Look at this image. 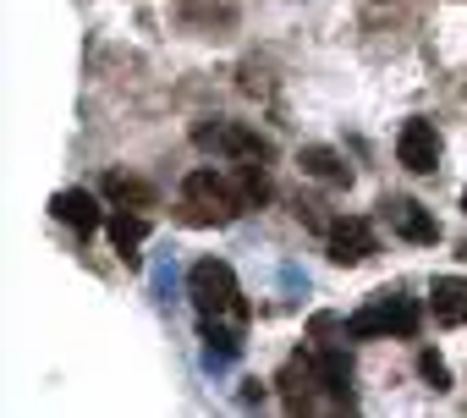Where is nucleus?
I'll list each match as a JSON object with an SVG mask.
<instances>
[{
  "instance_id": "nucleus-1",
  "label": "nucleus",
  "mask_w": 467,
  "mask_h": 418,
  "mask_svg": "<svg viewBox=\"0 0 467 418\" xmlns=\"http://www.w3.org/2000/svg\"><path fill=\"white\" fill-rule=\"evenodd\" d=\"M243 209H248V198L231 171H214V165L187 171V182H182V221L187 226H231Z\"/></svg>"
},
{
  "instance_id": "nucleus-2",
  "label": "nucleus",
  "mask_w": 467,
  "mask_h": 418,
  "mask_svg": "<svg viewBox=\"0 0 467 418\" xmlns=\"http://www.w3.org/2000/svg\"><path fill=\"white\" fill-rule=\"evenodd\" d=\"M187 298H192V308H198L203 325H231V330H243V319H248L237 270H231L225 259H198V265L187 270Z\"/></svg>"
},
{
  "instance_id": "nucleus-3",
  "label": "nucleus",
  "mask_w": 467,
  "mask_h": 418,
  "mask_svg": "<svg viewBox=\"0 0 467 418\" xmlns=\"http://www.w3.org/2000/svg\"><path fill=\"white\" fill-rule=\"evenodd\" d=\"M418 325H423L418 298L379 292V298H368V303L347 319V336H358V341H385V336H418Z\"/></svg>"
},
{
  "instance_id": "nucleus-4",
  "label": "nucleus",
  "mask_w": 467,
  "mask_h": 418,
  "mask_svg": "<svg viewBox=\"0 0 467 418\" xmlns=\"http://www.w3.org/2000/svg\"><path fill=\"white\" fill-rule=\"evenodd\" d=\"M275 385H281V396H286V407H292V413L341 407V396H336V391H330V380H325V363H319V352H292V358L281 363Z\"/></svg>"
},
{
  "instance_id": "nucleus-5",
  "label": "nucleus",
  "mask_w": 467,
  "mask_h": 418,
  "mask_svg": "<svg viewBox=\"0 0 467 418\" xmlns=\"http://www.w3.org/2000/svg\"><path fill=\"white\" fill-rule=\"evenodd\" d=\"M192 143H198L203 154H214V160H231V165H243V160H270V154H275V143H270L259 127H248V121H198V127H192Z\"/></svg>"
},
{
  "instance_id": "nucleus-6",
  "label": "nucleus",
  "mask_w": 467,
  "mask_h": 418,
  "mask_svg": "<svg viewBox=\"0 0 467 418\" xmlns=\"http://www.w3.org/2000/svg\"><path fill=\"white\" fill-rule=\"evenodd\" d=\"M379 209H385V221H390V232H396L401 243H412V248H434V243H440L434 209H423L418 198H385Z\"/></svg>"
},
{
  "instance_id": "nucleus-7",
  "label": "nucleus",
  "mask_w": 467,
  "mask_h": 418,
  "mask_svg": "<svg viewBox=\"0 0 467 418\" xmlns=\"http://www.w3.org/2000/svg\"><path fill=\"white\" fill-rule=\"evenodd\" d=\"M396 160H401L412 176L440 171V132H434V121H423V116L401 121V132H396Z\"/></svg>"
},
{
  "instance_id": "nucleus-8",
  "label": "nucleus",
  "mask_w": 467,
  "mask_h": 418,
  "mask_svg": "<svg viewBox=\"0 0 467 418\" xmlns=\"http://www.w3.org/2000/svg\"><path fill=\"white\" fill-rule=\"evenodd\" d=\"M325 254H330L336 265H363V259L379 254V237H374L368 221L347 215V221H330V226H325Z\"/></svg>"
},
{
  "instance_id": "nucleus-9",
  "label": "nucleus",
  "mask_w": 467,
  "mask_h": 418,
  "mask_svg": "<svg viewBox=\"0 0 467 418\" xmlns=\"http://www.w3.org/2000/svg\"><path fill=\"white\" fill-rule=\"evenodd\" d=\"M50 215L61 221V226H72V232H94V226H105V209H99V198L94 193H83V187H61L56 198H50Z\"/></svg>"
},
{
  "instance_id": "nucleus-10",
  "label": "nucleus",
  "mask_w": 467,
  "mask_h": 418,
  "mask_svg": "<svg viewBox=\"0 0 467 418\" xmlns=\"http://www.w3.org/2000/svg\"><path fill=\"white\" fill-rule=\"evenodd\" d=\"M297 165H303V176H314V182H325V187H347V182H352V165H347L336 149H325V143L297 149Z\"/></svg>"
},
{
  "instance_id": "nucleus-11",
  "label": "nucleus",
  "mask_w": 467,
  "mask_h": 418,
  "mask_svg": "<svg viewBox=\"0 0 467 418\" xmlns=\"http://www.w3.org/2000/svg\"><path fill=\"white\" fill-rule=\"evenodd\" d=\"M105 232H110L116 254H121L127 265H138V248H143V237H149L143 209H116V215H105Z\"/></svg>"
},
{
  "instance_id": "nucleus-12",
  "label": "nucleus",
  "mask_w": 467,
  "mask_h": 418,
  "mask_svg": "<svg viewBox=\"0 0 467 418\" xmlns=\"http://www.w3.org/2000/svg\"><path fill=\"white\" fill-rule=\"evenodd\" d=\"M429 308L440 325H467V276H440L429 292Z\"/></svg>"
},
{
  "instance_id": "nucleus-13",
  "label": "nucleus",
  "mask_w": 467,
  "mask_h": 418,
  "mask_svg": "<svg viewBox=\"0 0 467 418\" xmlns=\"http://www.w3.org/2000/svg\"><path fill=\"white\" fill-rule=\"evenodd\" d=\"M99 193L116 204V209H154V187L143 176H127V171H105Z\"/></svg>"
},
{
  "instance_id": "nucleus-14",
  "label": "nucleus",
  "mask_w": 467,
  "mask_h": 418,
  "mask_svg": "<svg viewBox=\"0 0 467 418\" xmlns=\"http://www.w3.org/2000/svg\"><path fill=\"white\" fill-rule=\"evenodd\" d=\"M231 176H237V187H243L248 209H265V204H270V176H265V165H259V160H243Z\"/></svg>"
},
{
  "instance_id": "nucleus-15",
  "label": "nucleus",
  "mask_w": 467,
  "mask_h": 418,
  "mask_svg": "<svg viewBox=\"0 0 467 418\" xmlns=\"http://www.w3.org/2000/svg\"><path fill=\"white\" fill-rule=\"evenodd\" d=\"M418 374L429 380V391H451V369H445V358L434 347H418Z\"/></svg>"
},
{
  "instance_id": "nucleus-16",
  "label": "nucleus",
  "mask_w": 467,
  "mask_h": 418,
  "mask_svg": "<svg viewBox=\"0 0 467 418\" xmlns=\"http://www.w3.org/2000/svg\"><path fill=\"white\" fill-rule=\"evenodd\" d=\"M243 402H248V407L265 402V385H259V380H243Z\"/></svg>"
},
{
  "instance_id": "nucleus-17",
  "label": "nucleus",
  "mask_w": 467,
  "mask_h": 418,
  "mask_svg": "<svg viewBox=\"0 0 467 418\" xmlns=\"http://www.w3.org/2000/svg\"><path fill=\"white\" fill-rule=\"evenodd\" d=\"M462 215H467V187H462Z\"/></svg>"
},
{
  "instance_id": "nucleus-18",
  "label": "nucleus",
  "mask_w": 467,
  "mask_h": 418,
  "mask_svg": "<svg viewBox=\"0 0 467 418\" xmlns=\"http://www.w3.org/2000/svg\"><path fill=\"white\" fill-rule=\"evenodd\" d=\"M456 259H467V243H462V248H456Z\"/></svg>"
}]
</instances>
